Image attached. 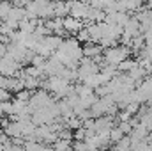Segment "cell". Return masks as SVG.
<instances>
[{
    "label": "cell",
    "mask_w": 152,
    "mask_h": 151,
    "mask_svg": "<svg viewBox=\"0 0 152 151\" xmlns=\"http://www.w3.org/2000/svg\"><path fill=\"white\" fill-rule=\"evenodd\" d=\"M69 16L78 18V20H87L88 18V11H90V5L81 2V0H69Z\"/></svg>",
    "instance_id": "cell-3"
},
{
    "label": "cell",
    "mask_w": 152,
    "mask_h": 151,
    "mask_svg": "<svg viewBox=\"0 0 152 151\" xmlns=\"http://www.w3.org/2000/svg\"><path fill=\"white\" fill-rule=\"evenodd\" d=\"M83 55L90 57V59H97V57L103 55V46L101 44H87L83 48Z\"/></svg>",
    "instance_id": "cell-6"
},
{
    "label": "cell",
    "mask_w": 152,
    "mask_h": 151,
    "mask_svg": "<svg viewBox=\"0 0 152 151\" xmlns=\"http://www.w3.org/2000/svg\"><path fill=\"white\" fill-rule=\"evenodd\" d=\"M124 137H126V135H124V132H122L120 128H113V130L110 132V141H112V142H115V144H117L118 141H122Z\"/></svg>",
    "instance_id": "cell-10"
},
{
    "label": "cell",
    "mask_w": 152,
    "mask_h": 151,
    "mask_svg": "<svg viewBox=\"0 0 152 151\" xmlns=\"http://www.w3.org/2000/svg\"><path fill=\"white\" fill-rule=\"evenodd\" d=\"M147 5H149V9H152V0H147Z\"/></svg>",
    "instance_id": "cell-18"
},
{
    "label": "cell",
    "mask_w": 152,
    "mask_h": 151,
    "mask_svg": "<svg viewBox=\"0 0 152 151\" xmlns=\"http://www.w3.org/2000/svg\"><path fill=\"white\" fill-rule=\"evenodd\" d=\"M64 29H66V32H69V34H78V32L83 29V23H81V20H78V18L67 16V18H64Z\"/></svg>",
    "instance_id": "cell-5"
},
{
    "label": "cell",
    "mask_w": 152,
    "mask_h": 151,
    "mask_svg": "<svg viewBox=\"0 0 152 151\" xmlns=\"http://www.w3.org/2000/svg\"><path fill=\"white\" fill-rule=\"evenodd\" d=\"M94 128H96V133L112 132L115 128L113 126V117H112V115H103V117L94 119Z\"/></svg>",
    "instance_id": "cell-4"
},
{
    "label": "cell",
    "mask_w": 152,
    "mask_h": 151,
    "mask_svg": "<svg viewBox=\"0 0 152 151\" xmlns=\"http://www.w3.org/2000/svg\"><path fill=\"white\" fill-rule=\"evenodd\" d=\"M131 148H133L131 137H124L122 141H118V142H117V146H115L113 151H131Z\"/></svg>",
    "instance_id": "cell-9"
},
{
    "label": "cell",
    "mask_w": 152,
    "mask_h": 151,
    "mask_svg": "<svg viewBox=\"0 0 152 151\" xmlns=\"http://www.w3.org/2000/svg\"><path fill=\"white\" fill-rule=\"evenodd\" d=\"M30 98H32V93H30L28 89H23V91L16 93V100H20V101H25V103H28V101H30Z\"/></svg>",
    "instance_id": "cell-11"
},
{
    "label": "cell",
    "mask_w": 152,
    "mask_h": 151,
    "mask_svg": "<svg viewBox=\"0 0 152 151\" xmlns=\"http://www.w3.org/2000/svg\"><path fill=\"white\" fill-rule=\"evenodd\" d=\"M127 53H129V48L127 46H113V48H108L103 53L104 64H108V66H118L120 62H124L127 59Z\"/></svg>",
    "instance_id": "cell-1"
},
{
    "label": "cell",
    "mask_w": 152,
    "mask_h": 151,
    "mask_svg": "<svg viewBox=\"0 0 152 151\" xmlns=\"http://www.w3.org/2000/svg\"><path fill=\"white\" fill-rule=\"evenodd\" d=\"M0 101H11L9 91H5V89H2V87H0Z\"/></svg>",
    "instance_id": "cell-14"
},
{
    "label": "cell",
    "mask_w": 152,
    "mask_h": 151,
    "mask_svg": "<svg viewBox=\"0 0 152 151\" xmlns=\"http://www.w3.org/2000/svg\"><path fill=\"white\" fill-rule=\"evenodd\" d=\"M9 44H5V43H0V57H5L7 55V52H9V48H7Z\"/></svg>",
    "instance_id": "cell-17"
},
{
    "label": "cell",
    "mask_w": 152,
    "mask_h": 151,
    "mask_svg": "<svg viewBox=\"0 0 152 151\" xmlns=\"http://www.w3.org/2000/svg\"><path fill=\"white\" fill-rule=\"evenodd\" d=\"M151 80H152V73H151Z\"/></svg>",
    "instance_id": "cell-20"
},
{
    "label": "cell",
    "mask_w": 152,
    "mask_h": 151,
    "mask_svg": "<svg viewBox=\"0 0 152 151\" xmlns=\"http://www.w3.org/2000/svg\"><path fill=\"white\" fill-rule=\"evenodd\" d=\"M0 103H2V101H0ZM0 114H2V110H0Z\"/></svg>",
    "instance_id": "cell-21"
},
{
    "label": "cell",
    "mask_w": 152,
    "mask_h": 151,
    "mask_svg": "<svg viewBox=\"0 0 152 151\" xmlns=\"http://www.w3.org/2000/svg\"><path fill=\"white\" fill-rule=\"evenodd\" d=\"M118 128L124 132V135L126 133H131L134 128H133V124H131V121H118Z\"/></svg>",
    "instance_id": "cell-12"
},
{
    "label": "cell",
    "mask_w": 152,
    "mask_h": 151,
    "mask_svg": "<svg viewBox=\"0 0 152 151\" xmlns=\"http://www.w3.org/2000/svg\"><path fill=\"white\" fill-rule=\"evenodd\" d=\"M76 39H78V41H90V32H88V29L83 27V29L76 34Z\"/></svg>",
    "instance_id": "cell-13"
},
{
    "label": "cell",
    "mask_w": 152,
    "mask_h": 151,
    "mask_svg": "<svg viewBox=\"0 0 152 151\" xmlns=\"http://www.w3.org/2000/svg\"><path fill=\"white\" fill-rule=\"evenodd\" d=\"M53 2H67V0H53Z\"/></svg>",
    "instance_id": "cell-19"
},
{
    "label": "cell",
    "mask_w": 152,
    "mask_h": 151,
    "mask_svg": "<svg viewBox=\"0 0 152 151\" xmlns=\"http://www.w3.org/2000/svg\"><path fill=\"white\" fill-rule=\"evenodd\" d=\"M21 78H23L25 89H28V91L41 87V78H34V76H21Z\"/></svg>",
    "instance_id": "cell-7"
},
{
    "label": "cell",
    "mask_w": 152,
    "mask_h": 151,
    "mask_svg": "<svg viewBox=\"0 0 152 151\" xmlns=\"http://www.w3.org/2000/svg\"><path fill=\"white\" fill-rule=\"evenodd\" d=\"M138 105H140V103H129V105L126 107V112H129L131 115H133V114H136V112H138Z\"/></svg>",
    "instance_id": "cell-15"
},
{
    "label": "cell",
    "mask_w": 152,
    "mask_h": 151,
    "mask_svg": "<svg viewBox=\"0 0 152 151\" xmlns=\"http://www.w3.org/2000/svg\"><path fill=\"white\" fill-rule=\"evenodd\" d=\"M12 9V4H9V0H2L0 2V21H5L9 13Z\"/></svg>",
    "instance_id": "cell-8"
},
{
    "label": "cell",
    "mask_w": 152,
    "mask_h": 151,
    "mask_svg": "<svg viewBox=\"0 0 152 151\" xmlns=\"http://www.w3.org/2000/svg\"><path fill=\"white\" fill-rule=\"evenodd\" d=\"M21 64L16 62L12 57L5 55V57H0V75L4 76H21Z\"/></svg>",
    "instance_id": "cell-2"
},
{
    "label": "cell",
    "mask_w": 152,
    "mask_h": 151,
    "mask_svg": "<svg viewBox=\"0 0 152 151\" xmlns=\"http://www.w3.org/2000/svg\"><path fill=\"white\" fill-rule=\"evenodd\" d=\"M30 2L32 0H12V5H16V7H27Z\"/></svg>",
    "instance_id": "cell-16"
}]
</instances>
